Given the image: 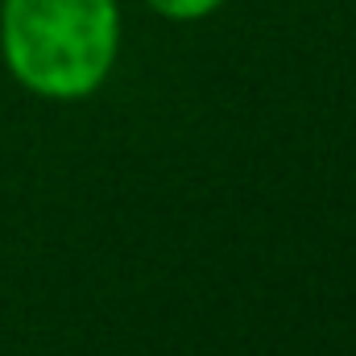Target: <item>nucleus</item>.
<instances>
[{
	"mask_svg": "<svg viewBox=\"0 0 356 356\" xmlns=\"http://www.w3.org/2000/svg\"><path fill=\"white\" fill-rule=\"evenodd\" d=\"M120 42V0H0V63L38 99L79 104L104 91Z\"/></svg>",
	"mask_w": 356,
	"mask_h": 356,
	"instance_id": "1",
	"label": "nucleus"
},
{
	"mask_svg": "<svg viewBox=\"0 0 356 356\" xmlns=\"http://www.w3.org/2000/svg\"><path fill=\"white\" fill-rule=\"evenodd\" d=\"M228 0H145L149 13H158L162 21H175V25H195V21H207L224 8Z\"/></svg>",
	"mask_w": 356,
	"mask_h": 356,
	"instance_id": "2",
	"label": "nucleus"
}]
</instances>
